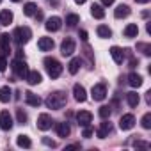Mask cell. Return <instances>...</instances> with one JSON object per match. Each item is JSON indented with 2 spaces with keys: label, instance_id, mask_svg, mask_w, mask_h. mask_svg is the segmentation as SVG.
Here are the masks:
<instances>
[{
  "label": "cell",
  "instance_id": "obj_1",
  "mask_svg": "<svg viewBox=\"0 0 151 151\" xmlns=\"http://www.w3.org/2000/svg\"><path fill=\"white\" fill-rule=\"evenodd\" d=\"M48 109H62L66 105V94L62 91H55L52 94H48V98L45 100Z\"/></svg>",
  "mask_w": 151,
  "mask_h": 151
},
{
  "label": "cell",
  "instance_id": "obj_2",
  "mask_svg": "<svg viewBox=\"0 0 151 151\" xmlns=\"http://www.w3.org/2000/svg\"><path fill=\"white\" fill-rule=\"evenodd\" d=\"M45 68H46V71H48V75L52 78H57V77H60V73H62V66H60V62L57 60V59H53V57H45Z\"/></svg>",
  "mask_w": 151,
  "mask_h": 151
},
{
  "label": "cell",
  "instance_id": "obj_3",
  "mask_svg": "<svg viewBox=\"0 0 151 151\" xmlns=\"http://www.w3.org/2000/svg\"><path fill=\"white\" fill-rule=\"evenodd\" d=\"M13 37L16 39V43H18L20 46H22V45H27V43L30 41V37H32V30H30L29 27H18V29L14 30Z\"/></svg>",
  "mask_w": 151,
  "mask_h": 151
},
{
  "label": "cell",
  "instance_id": "obj_4",
  "mask_svg": "<svg viewBox=\"0 0 151 151\" xmlns=\"http://www.w3.org/2000/svg\"><path fill=\"white\" fill-rule=\"evenodd\" d=\"M11 68H13L14 75H16V77H20V78H25L27 73H29V66H27V62L22 60V59L13 60V66H11Z\"/></svg>",
  "mask_w": 151,
  "mask_h": 151
},
{
  "label": "cell",
  "instance_id": "obj_5",
  "mask_svg": "<svg viewBox=\"0 0 151 151\" xmlns=\"http://www.w3.org/2000/svg\"><path fill=\"white\" fill-rule=\"evenodd\" d=\"M91 96H93L94 101H103V100L107 98V86H105V84H96V86H93Z\"/></svg>",
  "mask_w": 151,
  "mask_h": 151
},
{
  "label": "cell",
  "instance_id": "obj_6",
  "mask_svg": "<svg viewBox=\"0 0 151 151\" xmlns=\"http://www.w3.org/2000/svg\"><path fill=\"white\" fill-rule=\"evenodd\" d=\"M75 39H71V37H66L64 41H62V45H60V53L64 55V57H69L73 52H75Z\"/></svg>",
  "mask_w": 151,
  "mask_h": 151
},
{
  "label": "cell",
  "instance_id": "obj_7",
  "mask_svg": "<svg viewBox=\"0 0 151 151\" xmlns=\"http://www.w3.org/2000/svg\"><path fill=\"white\" fill-rule=\"evenodd\" d=\"M60 27H62V20H60L59 16H52V18H48L46 23H45V29H46L48 32H57Z\"/></svg>",
  "mask_w": 151,
  "mask_h": 151
},
{
  "label": "cell",
  "instance_id": "obj_8",
  "mask_svg": "<svg viewBox=\"0 0 151 151\" xmlns=\"http://www.w3.org/2000/svg\"><path fill=\"white\" fill-rule=\"evenodd\" d=\"M135 126V117H133V114H124V116H121V119H119V128L121 130H132Z\"/></svg>",
  "mask_w": 151,
  "mask_h": 151
},
{
  "label": "cell",
  "instance_id": "obj_9",
  "mask_svg": "<svg viewBox=\"0 0 151 151\" xmlns=\"http://www.w3.org/2000/svg\"><path fill=\"white\" fill-rule=\"evenodd\" d=\"M73 96H75V100H77L78 103H84V101L87 100L86 87H84V86H80V84H75V86H73Z\"/></svg>",
  "mask_w": 151,
  "mask_h": 151
},
{
  "label": "cell",
  "instance_id": "obj_10",
  "mask_svg": "<svg viewBox=\"0 0 151 151\" xmlns=\"http://www.w3.org/2000/svg\"><path fill=\"white\" fill-rule=\"evenodd\" d=\"M0 128L2 130H11L13 128V117L7 110H2L0 112Z\"/></svg>",
  "mask_w": 151,
  "mask_h": 151
},
{
  "label": "cell",
  "instance_id": "obj_11",
  "mask_svg": "<svg viewBox=\"0 0 151 151\" xmlns=\"http://www.w3.org/2000/svg\"><path fill=\"white\" fill-rule=\"evenodd\" d=\"M52 116H48V114H41L39 117H37V128L39 130H43V132H46V130H50L52 128Z\"/></svg>",
  "mask_w": 151,
  "mask_h": 151
},
{
  "label": "cell",
  "instance_id": "obj_12",
  "mask_svg": "<svg viewBox=\"0 0 151 151\" xmlns=\"http://www.w3.org/2000/svg\"><path fill=\"white\" fill-rule=\"evenodd\" d=\"M77 121H78L80 126H87V124H91V121H93V114H91L89 110H80V112L77 114Z\"/></svg>",
  "mask_w": 151,
  "mask_h": 151
},
{
  "label": "cell",
  "instance_id": "obj_13",
  "mask_svg": "<svg viewBox=\"0 0 151 151\" xmlns=\"http://www.w3.org/2000/svg\"><path fill=\"white\" fill-rule=\"evenodd\" d=\"M53 46H55V43H53L52 37H39V41H37V48H39L41 52L53 50Z\"/></svg>",
  "mask_w": 151,
  "mask_h": 151
},
{
  "label": "cell",
  "instance_id": "obj_14",
  "mask_svg": "<svg viewBox=\"0 0 151 151\" xmlns=\"http://www.w3.org/2000/svg\"><path fill=\"white\" fill-rule=\"evenodd\" d=\"M11 48V36L9 34H0V53H9Z\"/></svg>",
  "mask_w": 151,
  "mask_h": 151
},
{
  "label": "cell",
  "instance_id": "obj_15",
  "mask_svg": "<svg viewBox=\"0 0 151 151\" xmlns=\"http://www.w3.org/2000/svg\"><path fill=\"white\" fill-rule=\"evenodd\" d=\"M130 13H132V9H130L126 4H121V6H117V7H116V11H114V16H116L117 20H121V18H126V16H130Z\"/></svg>",
  "mask_w": 151,
  "mask_h": 151
},
{
  "label": "cell",
  "instance_id": "obj_16",
  "mask_svg": "<svg viewBox=\"0 0 151 151\" xmlns=\"http://www.w3.org/2000/svg\"><path fill=\"white\" fill-rule=\"evenodd\" d=\"M110 55H112V59H114L116 64H123V60H124V52H123L119 46H112V48H110Z\"/></svg>",
  "mask_w": 151,
  "mask_h": 151
},
{
  "label": "cell",
  "instance_id": "obj_17",
  "mask_svg": "<svg viewBox=\"0 0 151 151\" xmlns=\"http://www.w3.org/2000/svg\"><path fill=\"white\" fill-rule=\"evenodd\" d=\"M25 101H27V105H30V107H39V105H41V98H39L37 94L30 93V91L25 93Z\"/></svg>",
  "mask_w": 151,
  "mask_h": 151
},
{
  "label": "cell",
  "instance_id": "obj_18",
  "mask_svg": "<svg viewBox=\"0 0 151 151\" xmlns=\"http://www.w3.org/2000/svg\"><path fill=\"white\" fill-rule=\"evenodd\" d=\"M11 23H13V13L9 9H2V13H0V25L7 27Z\"/></svg>",
  "mask_w": 151,
  "mask_h": 151
},
{
  "label": "cell",
  "instance_id": "obj_19",
  "mask_svg": "<svg viewBox=\"0 0 151 151\" xmlns=\"http://www.w3.org/2000/svg\"><path fill=\"white\" fill-rule=\"evenodd\" d=\"M110 132H112V124H110L109 121H105V123H101V124H100V128H98V132H96V133H98V137H100V139H105V137H109V133H110Z\"/></svg>",
  "mask_w": 151,
  "mask_h": 151
},
{
  "label": "cell",
  "instance_id": "obj_20",
  "mask_svg": "<svg viewBox=\"0 0 151 151\" xmlns=\"http://www.w3.org/2000/svg\"><path fill=\"white\" fill-rule=\"evenodd\" d=\"M55 130H57V135L59 137H69V133H71V128H69L68 123H57L55 124Z\"/></svg>",
  "mask_w": 151,
  "mask_h": 151
},
{
  "label": "cell",
  "instance_id": "obj_21",
  "mask_svg": "<svg viewBox=\"0 0 151 151\" xmlns=\"http://www.w3.org/2000/svg\"><path fill=\"white\" fill-rule=\"evenodd\" d=\"M80 66H82V59H80V57H75V59H71V60H69L68 69H69V73H71V75H77V73H78V69H80Z\"/></svg>",
  "mask_w": 151,
  "mask_h": 151
},
{
  "label": "cell",
  "instance_id": "obj_22",
  "mask_svg": "<svg viewBox=\"0 0 151 151\" xmlns=\"http://www.w3.org/2000/svg\"><path fill=\"white\" fill-rule=\"evenodd\" d=\"M25 78L30 86H37V84H41V73L39 71H29Z\"/></svg>",
  "mask_w": 151,
  "mask_h": 151
},
{
  "label": "cell",
  "instance_id": "obj_23",
  "mask_svg": "<svg viewBox=\"0 0 151 151\" xmlns=\"http://www.w3.org/2000/svg\"><path fill=\"white\" fill-rule=\"evenodd\" d=\"M123 34H124V37H137V34H139V27H137V23H128V25L124 27Z\"/></svg>",
  "mask_w": 151,
  "mask_h": 151
},
{
  "label": "cell",
  "instance_id": "obj_24",
  "mask_svg": "<svg viewBox=\"0 0 151 151\" xmlns=\"http://www.w3.org/2000/svg\"><path fill=\"white\" fill-rule=\"evenodd\" d=\"M13 93H11V89H9V86H4V87H0V101L2 103H9L11 101V96Z\"/></svg>",
  "mask_w": 151,
  "mask_h": 151
},
{
  "label": "cell",
  "instance_id": "obj_25",
  "mask_svg": "<svg viewBox=\"0 0 151 151\" xmlns=\"http://www.w3.org/2000/svg\"><path fill=\"white\" fill-rule=\"evenodd\" d=\"M128 84L132 87H140L142 86V77H140L139 73H130L128 75Z\"/></svg>",
  "mask_w": 151,
  "mask_h": 151
},
{
  "label": "cell",
  "instance_id": "obj_26",
  "mask_svg": "<svg viewBox=\"0 0 151 151\" xmlns=\"http://www.w3.org/2000/svg\"><path fill=\"white\" fill-rule=\"evenodd\" d=\"M91 14H93L94 18H98V20L105 18V11H103V7H101L100 4H93V7H91Z\"/></svg>",
  "mask_w": 151,
  "mask_h": 151
},
{
  "label": "cell",
  "instance_id": "obj_27",
  "mask_svg": "<svg viewBox=\"0 0 151 151\" xmlns=\"http://www.w3.org/2000/svg\"><path fill=\"white\" fill-rule=\"evenodd\" d=\"M126 101H128V105H130V107H133V109H135V107L139 105L140 98H139V94H137V93H128V94H126Z\"/></svg>",
  "mask_w": 151,
  "mask_h": 151
},
{
  "label": "cell",
  "instance_id": "obj_28",
  "mask_svg": "<svg viewBox=\"0 0 151 151\" xmlns=\"http://www.w3.org/2000/svg\"><path fill=\"white\" fill-rule=\"evenodd\" d=\"M36 11H37V6L32 4V2H29V4L23 6V14H25V16H34Z\"/></svg>",
  "mask_w": 151,
  "mask_h": 151
},
{
  "label": "cell",
  "instance_id": "obj_29",
  "mask_svg": "<svg viewBox=\"0 0 151 151\" xmlns=\"http://www.w3.org/2000/svg\"><path fill=\"white\" fill-rule=\"evenodd\" d=\"M96 32H98V36H100V37H103V39H107V37H110V36H112V30H110L107 25H100V27L96 29Z\"/></svg>",
  "mask_w": 151,
  "mask_h": 151
},
{
  "label": "cell",
  "instance_id": "obj_30",
  "mask_svg": "<svg viewBox=\"0 0 151 151\" xmlns=\"http://www.w3.org/2000/svg\"><path fill=\"white\" fill-rule=\"evenodd\" d=\"M16 144H18L20 147H30V146H32V142H30V139H29L27 135H18V137H16Z\"/></svg>",
  "mask_w": 151,
  "mask_h": 151
},
{
  "label": "cell",
  "instance_id": "obj_31",
  "mask_svg": "<svg viewBox=\"0 0 151 151\" xmlns=\"http://www.w3.org/2000/svg\"><path fill=\"white\" fill-rule=\"evenodd\" d=\"M80 22V18H78V14H68V18H66V23L69 25V27H75Z\"/></svg>",
  "mask_w": 151,
  "mask_h": 151
},
{
  "label": "cell",
  "instance_id": "obj_32",
  "mask_svg": "<svg viewBox=\"0 0 151 151\" xmlns=\"http://www.w3.org/2000/svg\"><path fill=\"white\" fill-rule=\"evenodd\" d=\"M16 119H18V123H20V124H25L29 117H27V114H25L22 109H18V110H16Z\"/></svg>",
  "mask_w": 151,
  "mask_h": 151
},
{
  "label": "cell",
  "instance_id": "obj_33",
  "mask_svg": "<svg viewBox=\"0 0 151 151\" xmlns=\"http://www.w3.org/2000/svg\"><path fill=\"white\" fill-rule=\"evenodd\" d=\"M140 124H142V128H146V130H149V128H151V114H149V112H147V114H144V117H142Z\"/></svg>",
  "mask_w": 151,
  "mask_h": 151
},
{
  "label": "cell",
  "instance_id": "obj_34",
  "mask_svg": "<svg viewBox=\"0 0 151 151\" xmlns=\"http://www.w3.org/2000/svg\"><path fill=\"white\" fill-rule=\"evenodd\" d=\"M110 107H107V105H103V107H100V117H103V119H109L110 117Z\"/></svg>",
  "mask_w": 151,
  "mask_h": 151
},
{
  "label": "cell",
  "instance_id": "obj_35",
  "mask_svg": "<svg viewBox=\"0 0 151 151\" xmlns=\"http://www.w3.org/2000/svg\"><path fill=\"white\" fill-rule=\"evenodd\" d=\"M137 48H139V50H142V53H144V55H149V53H151V46H149V45H146V43H139V45H137Z\"/></svg>",
  "mask_w": 151,
  "mask_h": 151
},
{
  "label": "cell",
  "instance_id": "obj_36",
  "mask_svg": "<svg viewBox=\"0 0 151 151\" xmlns=\"http://www.w3.org/2000/svg\"><path fill=\"white\" fill-rule=\"evenodd\" d=\"M7 69V60H6V55L0 53V71H6Z\"/></svg>",
  "mask_w": 151,
  "mask_h": 151
},
{
  "label": "cell",
  "instance_id": "obj_37",
  "mask_svg": "<svg viewBox=\"0 0 151 151\" xmlns=\"http://www.w3.org/2000/svg\"><path fill=\"white\" fill-rule=\"evenodd\" d=\"M93 135V128L87 124V126H84V132H82V137H86V139H89Z\"/></svg>",
  "mask_w": 151,
  "mask_h": 151
},
{
  "label": "cell",
  "instance_id": "obj_38",
  "mask_svg": "<svg viewBox=\"0 0 151 151\" xmlns=\"http://www.w3.org/2000/svg\"><path fill=\"white\" fill-rule=\"evenodd\" d=\"M43 144H46V146H50V147H55V146H57V142L52 140V139H48V137H43Z\"/></svg>",
  "mask_w": 151,
  "mask_h": 151
},
{
  "label": "cell",
  "instance_id": "obj_39",
  "mask_svg": "<svg viewBox=\"0 0 151 151\" xmlns=\"http://www.w3.org/2000/svg\"><path fill=\"white\" fill-rule=\"evenodd\" d=\"M133 146H135V147H149V144H147V142H142V140H135Z\"/></svg>",
  "mask_w": 151,
  "mask_h": 151
},
{
  "label": "cell",
  "instance_id": "obj_40",
  "mask_svg": "<svg viewBox=\"0 0 151 151\" xmlns=\"http://www.w3.org/2000/svg\"><path fill=\"white\" fill-rule=\"evenodd\" d=\"M78 36H80V39H82V41H87V32H86V30H80V34H78Z\"/></svg>",
  "mask_w": 151,
  "mask_h": 151
},
{
  "label": "cell",
  "instance_id": "obj_41",
  "mask_svg": "<svg viewBox=\"0 0 151 151\" xmlns=\"http://www.w3.org/2000/svg\"><path fill=\"white\" fill-rule=\"evenodd\" d=\"M77 147H80V144H71V146H66V151H69V149H77Z\"/></svg>",
  "mask_w": 151,
  "mask_h": 151
},
{
  "label": "cell",
  "instance_id": "obj_42",
  "mask_svg": "<svg viewBox=\"0 0 151 151\" xmlns=\"http://www.w3.org/2000/svg\"><path fill=\"white\" fill-rule=\"evenodd\" d=\"M114 2H116V0H101V4H103V6H112Z\"/></svg>",
  "mask_w": 151,
  "mask_h": 151
},
{
  "label": "cell",
  "instance_id": "obj_43",
  "mask_svg": "<svg viewBox=\"0 0 151 151\" xmlns=\"http://www.w3.org/2000/svg\"><path fill=\"white\" fill-rule=\"evenodd\" d=\"M146 101H147V103H151V91H147V93H146Z\"/></svg>",
  "mask_w": 151,
  "mask_h": 151
},
{
  "label": "cell",
  "instance_id": "obj_44",
  "mask_svg": "<svg viewBox=\"0 0 151 151\" xmlns=\"http://www.w3.org/2000/svg\"><path fill=\"white\" fill-rule=\"evenodd\" d=\"M146 30H147V34H151V22H149V23L146 25Z\"/></svg>",
  "mask_w": 151,
  "mask_h": 151
},
{
  "label": "cell",
  "instance_id": "obj_45",
  "mask_svg": "<svg viewBox=\"0 0 151 151\" xmlns=\"http://www.w3.org/2000/svg\"><path fill=\"white\" fill-rule=\"evenodd\" d=\"M75 2H77L78 6H82V4H86V2H87V0H75Z\"/></svg>",
  "mask_w": 151,
  "mask_h": 151
},
{
  "label": "cell",
  "instance_id": "obj_46",
  "mask_svg": "<svg viewBox=\"0 0 151 151\" xmlns=\"http://www.w3.org/2000/svg\"><path fill=\"white\" fill-rule=\"evenodd\" d=\"M135 2H137V4H147L149 0H135Z\"/></svg>",
  "mask_w": 151,
  "mask_h": 151
},
{
  "label": "cell",
  "instance_id": "obj_47",
  "mask_svg": "<svg viewBox=\"0 0 151 151\" xmlns=\"http://www.w3.org/2000/svg\"><path fill=\"white\" fill-rule=\"evenodd\" d=\"M13 2H20V0H13Z\"/></svg>",
  "mask_w": 151,
  "mask_h": 151
},
{
  "label": "cell",
  "instance_id": "obj_48",
  "mask_svg": "<svg viewBox=\"0 0 151 151\" xmlns=\"http://www.w3.org/2000/svg\"><path fill=\"white\" fill-rule=\"evenodd\" d=\"M0 2H2V0H0Z\"/></svg>",
  "mask_w": 151,
  "mask_h": 151
}]
</instances>
